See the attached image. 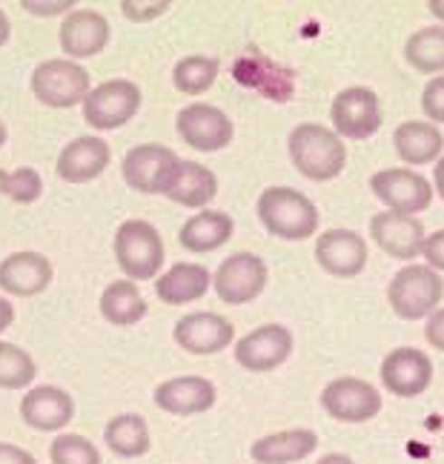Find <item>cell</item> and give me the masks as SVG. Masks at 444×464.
Returning a JSON list of instances; mask_svg holds the SVG:
<instances>
[{
  "mask_svg": "<svg viewBox=\"0 0 444 464\" xmlns=\"http://www.w3.org/2000/svg\"><path fill=\"white\" fill-rule=\"evenodd\" d=\"M444 295V281L428 264H407L393 276L387 287V301L393 313L404 321L428 318Z\"/></svg>",
  "mask_w": 444,
  "mask_h": 464,
  "instance_id": "obj_4",
  "label": "cell"
},
{
  "mask_svg": "<svg viewBox=\"0 0 444 464\" xmlns=\"http://www.w3.org/2000/svg\"><path fill=\"white\" fill-rule=\"evenodd\" d=\"M21 419L41 433H58L75 419V401L55 384L32 387L21 401Z\"/></svg>",
  "mask_w": 444,
  "mask_h": 464,
  "instance_id": "obj_17",
  "label": "cell"
},
{
  "mask_svg": "<svg viewBox=\"0 0 444 464\" xmlns=\"http://www.w3.org/2000/svg\"><path fill=\"white\" fill-rule=\"evenodd\" d=\"M103 441H106V448L121 459L147 456L152 448L150 424L138 413H121L115 419H110V424L103 427Z\"/></svg>",
  "mask_w": 444,
  "mask_h": 464,
  "instance_id": "obj_28",
  "label": "cell"
},
{
  "mask_svg": "<svg viewBox=\"0 0 444 464\" xmlns=\"http://www.w3.org/2000/svg\"><path fill=\"white\" fill-rule=\"evenodd\" d=\"M266 278H270V273H266L264 258H258L256 253H236L221 261L212 284H216V293L224 304L241 307L264 293Z\"/></svg>",
  "mask_w": 444,
  "mask_h": 464,
  "instance_id": "obj_9",
  "label": "cell"
},
{
  "mask_svg": "<svg viewBox=\"0 0 444 464\" xmlns=\"http://www.w3.org/2000/svg\"><path fill=\"white\" fill-rule=\"evenodd\" d=\"M370 189L390 212H401V216L424 212L433 201V187L428 178L401 167L376 172L370 178Z\"/></svg>",
  "mask_w": 444,
  "mask_h": 464,
  "instance_id": "obj_8",
  "label": "cell"
},
{
  "mask_svg": "<svg viewBox=\"0 0 444 464\" xmlns=\"http://www.w3.org/2000/svg\"><path fill=\"white\" fill-rule=\"evenodd\" d=\"M155 404L169 416H198L216 404V384L204 376H178L155 387Z\"/></svg>",
  "mask_w": 444,
  "mask_h": 464,
  "instance_id": "obj_19",
  "label": "cell"
},
{
  "mask_svg": "<svg viewBox=\"0 0 444 464\" xmlns=\"http://www.w3.org/2000/svg\"><path fill=\"white\" fill-rule=\"evenodd\" d=\"M52 464H103L101 450L78 433H61L49 448Z\"/></svg>",
  "mask_w": 444,
  "mask_h": 464,
  "instance_id": "obj_34",
  "label": "cell"
},
{
  "mask_svg": "<svg viewBox=\"0 0 444 464\" xmlns=\"http://www.w3.org/2000/svg\"><path fill=\"white\" fill-rule=\"evenodd\" d=\"M258 218L264 229L284 241H304L318 229L315 204L290 187H270L258 198Z\"/></svg>",
  "mask_w": 444,
  "mask_h": 464,
  "instance_id": "obj_2",
  "label": "cell"
},
{
  "mask_svg": "<svg viewBox=\"0 0 444 464\" xmlns=\"http://www.w3.org/2000/svg\"><path fill=\"white\" fill-rule=\"evenodd\" d=\"M175 130L184 144L201 152H218L233 140V121L212 103H189L175 118Z\"/></svg>",
  "mask_w": 444,
  "mask_h": 464,
  "instance_id": "obj_12",
  "label": "cell"
},
{
  "mask_svg": "<svg viewBox=\"0 0 444 464\" xmlns=\"http://www.w3.org/2000/svg\"><path fill=\"white\" fill-rule=\"evenodd\" d=\"M381 392L364 379L342 376L333 379L322 390V407L333 419L347 421V424H362L381 413Z\"/></svg>",
  "mask_w": 444,
  "mask_h": 464,
  "instance_id": "obj_10",
  "label": "cell"
},
{
  "mask_svg": "<svg viewBox=\"0 0 444 464\" xmlns=\"http://www.w3.org/2000/svg\"><path fill=\"white\" fill-rule=\"evenodd\" d=\"M9 34H12L9 17H6V12H4V9H0V46H4V44L9 41Z\"/></svg>",
  "mask_w": 444,
  "mask_h": 464,
  "instance_id": "obj_44",
  "label": "cell"
},
{
  "mask_svg": "<svg viewBox=\"0 0 444 464\" xmlns=\"http://www.w3.org/2000/svg\"><path fill=\"white\" fill-rule=\"evenodd\" d=\"M101 315L110 321L112 327H132L147 315V301L135 287V281H112L110 287L101 293Z\"/></svg>",
  "mask_w": 444,
  "mask_h": 464,
  "instance_id": "obj_29",
  "label": "cell"
},
{
  "mask_svg": "<svg viewBox=\"0 0 444 464\" xmlns=\"http://www.w3.org/2000/svg\"><path fill=\"white\" fill-rule=\"evenodd\" d=\"M115 258L130 281H150L164 266V241L150 221L130 218L115 232Z\"/></svg>",
  "mask_w": 444,
  "mask_h": 464,
  "instance_id": "obj_3",
  "label": "cell"
},
{
  "mask_svg": "<svg viewBox=\"0 0 444 464\" xmlns=\"http://www.w3.org/2000/svg\"><path fill=\"white\" fill-rule=\"evenodd\" d=\"M315 448H318V436L313 430H307V427H293V430H281V433H270L258 439L250 448V456L258 464H295L313 456Z\"/></svg>",
  "mask_w": 444,
  "mask_h": 464,
  "instance_id": "obj_24",
  "label": "cell"
},
{
  "mask_svg": "<svg viewBox=\"0 0 444 464\" xmlns=\"http://www.w3.org/2000/svg\"><path fill=\"white\" fill-rule=\"evenodd\" d=\"M433 189L441 195V201H444V158L436 164V169H433Z\"/></svg>",
  "mask_w": 444,
  "mask_h": 464,
  "instance_id": "obj_42",
  "label": "cell"
},
{
  "mask_svg": "<svg viewBox=\"0 0 444 464\" xmlns=\"http://www.w3.org/2000/svg\"><path fill=\"white\" fill-rule=\"evenodd\" d=\"M26 12H32V14H63V12H69L75 4L72 0H55V4H32V0H24L21 4Z\"/></svg>",
  "mask_w": 444,
  "mask_h": 464,
  "instance_id": "obj_40",
  "label": "cell"
},
{
  "mask_svg": "<svg viewBox=\"0 0 444 464\" xmlns=\"http://www.w3.org/2000/svg\"><path fill=\"white\" fill-rule=\"evenodd\" d=\"M172 338L189 355H216L233 344L236 327L218 313H189L175 324Z\"/></svg>",
  "mask_w": 444,
  "mask_h": 464,
  "instance_id": "obj_15",
  "label": "cell"
},
{
  "mask_svg": "<svg viewBox=\"0 0 444 464\" xmlns=\"http://www.w3.org/2000/svg\"><path fill=\"white\" fill-rule=\"evenodd\" d=\"M218 69H221V63L216 58L189 55V58H181L175 63L172 83H175L178 92H184V95H201L212 83H216Z\"/></svg>",
  "mask_w": 444,
  "mask_h": 464,
  "instance_id": "obj_31",
  "label": "cell"
},
{
  "mask_svg": "<svg viewBox=\"0 0 444 464\" xmlns=\"http://www.w3.org/2000/svg\"><path fill=\"white\" fill-rule=\"evenodd\" d=\"M110 158H112V152L103 138L83 135V138L69 140V144L61 150L55 172L66 184H86V181H95V178L103 175V169L110 167Z\"/></svg>",
  "mask_w": 444,
  "mask_h": 464,
  "instance_id": "obj_21",
  "label": "cell"
},
{
  "mask_svg": "<svg viewBox=\"0 0 444 464\" xmlns=\"http://www.w3.org/2000/svg\"><path fill=\"white\" fill-rule=\"evenodd\" d=\"M315 464H355L350 456H344V453H327V456H322Z\"/></svg>",
  "mask_w": 444,
  "mask_h": 464,
  "instance_id": "obj_43",
  "label": "cell"
},
{
  "mask_svg": "<svg viewBox=\"0 0 444 464\" xmlns=\"http://www.w3.org/2000/svg\"><path fill=\"white\" fill-rule=\"evenodd\" d=\"M0 192L17 204H34L43 192V181L38 169H32V167L0 169Z\"/></svg>",
  "mask_w": 444,
  "mask_h": 464,
  "instance_id": "obj_33",
  "label": "cell"
},
{
  "mask_svg": "<svg viewBox=\"0 0 444 464\" xmlns=\"http://www.w3.org/2000/svg\"><path fill=\"white\" fill-rule=\"evenodd\" d=\"M81 106H83V121L92 130L101 132L121 130L140 110V89L127 78L103 81L101 86L89 89V95Z\"/></svg>",
  "mask_w": 444,
  "mask_h": 464,
  "instance_id": "obj_6",
  "label": "cell"
},
{
  "mask_svg": "<svg viewBox=\"0 0 444 464\" xmlns=\"http://www.w3.org/2000/svg\"><path fill=\"white\" fill-rule=\"evenodd\" d=\"M52 284V264L41 253H12L0 261V290L17 295V298H32L43 293Z\"/></svg>",
  "mask_w": 444,
  "mask_h": 464,
  "instance_id": "obj_22",
  "label": "cell"
},
{
  "mask_svg": "<svg viewBox=\"0 0 444 464\" xmlns=\"http://www.w3.org/2000/svg\"><path fill=\"white\" fill-rule=\"evenodd\" d=\"M6 144V127H4V121H0V147Z\"/></svg>",
  "mask_w": 444,
  "mask_h": 464,
  "instance_id": "obj_46",
  "label": "cell"
},
{
  "mask_svg": "<svg viewBox=\"0 0 444 464\" xmlns=\"http://www.w3.org/2000/svg\"><path fill=\"white\" fill-rule=\"evenodd\" d=\"M293 167L310 181H333L347 164V147L335 130L322 123H298L290 132Z\"/></svg>",
  "mask_w": 444,
  "mask_h": 464,
  "instance_id": "obj_1",
  "label": "cell"
},
{
  "mask_svg": "<svg viewBox=\"0 0 444 464\" xmlns=\"http://www.w3.org/2000/svg\"><path fill=\"white\" fill-rule=\"evenodd\" d=\"M164 195L172 204L201 209L218 195V178L212 169L201 167L198 160H178Z\"/></svg>",
  "mask_w": 444,
  "mask_h": 464,
  "instance_id": "obj_23",
  "label": "cell"
},
{
  "mask_svg": "<svg viewBox=\"0 0 444 464\" xmlns=\"http://www.w3.org/2000/svg\"><path fill=\"white\" fill-rule=\"evenodd\" d=\"M233 218L227 212L218 209H207V212H195L189 216L178 232V241L189 253H216L229 238H233Z\"/></svg>",
  "mask_w": 444,
  "mask_h": 464,
  "instance_id": "obj_25",
  "label": "cell"
},
{
  "mask_svg": "<svg viewBox=\"0 0 444 464\" xmlns=\"http://www.w3.org/2000/svg\"><path fill=\"white\" fill-rule=\"evenodd\" d=\"M404 58L421 75L444 72V26L416 29L404 44Z\"/></svg>",
  "mask_w": 444,
  "mask_h": 464,
  "instance_id": "obj_30",
  "label": "cell"
},
{
  "mask_svg": "<svg viewBox=\"0 0 444 464\" xmlns=\"http://www.w3.org/2000/svg\"><path fill=\"white\" fill-rule=\"evenodd\" d=\"M424 338H428V344L433 350H441L444 353V307L441 310H433L428 315V327H424Z\"/></svg>",
  "mask_w": 444,
  "mask_h": 464,
  "instance_id": "obj_38",
  "label": "cell"
},
{
  "mask_svg": "<svg viewBox=\"0 0 444 464\" xmlns=\"http://www.w3.org/2000/svg\"><path fill=\"white\" fill-rule=\"evenodd\" d=\"M370 236L384 249L387 256L399 261H410L421 256L424 246V227L416 216H401V212H379L370 221Z\"/></svg>",
  "mask_w": 444,
  "mask_h": 464,
  "instance_id": "obj_18",
  "label": "cell"
},
{
  "mask_svg": "<svg viewBox=\"0 0 444 464\" xmlns=\"http://www.w3.org/2000/svg\"><path fill=\"white\" fill-rule=\"evenodd\" d=\"M293 333L281 324H264L236 344V362L246 372H270L293 355Z\"/></svg>",
  "mask_w": 444,
  "mask_h": 464,
  "instance_id": "obj_14",
  "label": "cell"
},
{
  "mask_svg": "<svg viewBox=\"0 0 444 464\" xmlns=\"http://www.w3.org/2000/svg\"><path fill=\"white\" fill-rule=\"evenodd\" d=\"M393 144H396V152L404 164L421 167L441 155L444 135L439 132V127H433L428 121H404L393 132Z\"/></svg>",
  "mask_w": 444,
  "mask_h": 464,
  "instance_id": "obj_27",
  "label": "cell"
},
{
  "mask_svg": "<svg viewBox=\"0 0 444 464\" xmlns=\"http://www.w3.org/2000/svg\"><path fill=\"white\" fill-rule=\"evenodd\" d=\"M178 160L181 158H178L169 147L140 144L123 155L121 172H123V181H127L132 189L147 192V195H164Z\"/></svg>",
  "mask_w": 444,
  "mask_h": 464,
  "instance_id": "obj_11",
  "label": "cell"
},
{
  "mask_svg": "<svg viewBox=\"0 0 444 464\" xmlns=\"http://www.w3.org/2000/svg\"><path fill=\"white\" fill-rule=\"evenodd\" d=\"M209 284H212V276L207 266L184 261V264L169 266V270L155 281V295L161 298L164 304L178 307V304H189V301L204 298Z\"/></svg>",
  "mask_w": 444,
  "mask_h": 464,
  "instance_id": "obj_26",
  "label": "cell"
},
{
  "mask_svg": "<svg viewBox=\"0 0 444 464\" xmlns=\"http://www.w3.org/2000/svg\"><path fill=\"white\" fill-rule=\"evenodd\" d=\"M0 464H38L29 450L17 448V444H9V441H0Z\"/></svg>",
  "mask_w": 444,
  "mask_h": 464,
  "instance_id": "obj_39",
  "label": "cell"
},
{
  "mask_svg": "<svg viewBox=\"0 0 444 464\" xmlns=\"http://www.w3.org/2000/svg\"><path fill=\"white\" fill-rule=\"evenodd\" d=\"M315 261L335 278H355L367 266V244L352 229H327L315 241Z\"/></svg>",
  "mask_w": 444,
  "mask_h": 464,
  "instance_id": "obj_16",
  "label": "cell"
},
{
  "mask_svg": "<svg viewBox=\"0 0 444 464\" xmlns=\"http://www.w3.org/2000/svg\"><path fill=\"white\" fill-rule=\"evenodd\" d=\"M38 376L34 359L17 344L0 342V387L4 390H24Z\"/></svg>",
  "mask_w": 444,
  "mask_h": 464,
  "instance_id": "obj_32",
  "label": "cell"
},
{
  "mask_svg": "<svg viewBox=\"0 0 444 464\" xmlns=\"http://www.w3.org/2000/svg\"><path fill=\"white\" fill-rule=\"evenodd\" d=\"M58 41L69 58H95L110 44V21L95 9H75L63 21Z\"/></svg>",
  "mask_w": 444,
  "mask_h": 464,
  "instance_id": "obj_20",
  "label": "cell"
},
{
  "mask_svg": "<svg viewBox=\"0 0 444 464\" xmlns=\"http://www.w3.org/2000/svg\"><path fill=\"white\" fill-rule=\"evenodd\" d=\"M421 112L436 123H444V75H436L421 89Z\"/></svg>",
  "mask_w": 444,
  "mask_h": 464,
  "instance_id": "obj_35",
  "label": "cell"
},
{
  "mask_svg": "<svg viewBox=\"0 0 444 464\" xmlns=\"http://www.w3.org/2000/svg\"><path fill=\"white\" fill-rule=\"evenodd\" d=\"M32 92L52 110H72L89 95V72L75 61H43L32 72Z\"/></svg>",
  "mask_w": 444,
  "mask_h": 464,
  "instance_id": "obj_5",
  "label": "cell"
},
{
  "mask_svg": "<svg viewBox=\"0 0 444 464\" xmlns=\"http://www.w3.org/2000/svg\"><path fill=\"white\" fill-rule=\"evenodd\" d=\"M428 9L439 17V21H444V0H430Z\"/></svg>",
  "mask_w": 444,
  "mask_h": 464,
  "instance_id": "obj_45",
  "label": "cell"
},
{
  "mask_svg": "<svg viewBox=\"0 0 444 464\" xmlns=\"http://www.w3.org/2000/svg\"><path fill=\"white\" fill-rule=\"evenodd\" d=\"M169 6H172L169 0H161V4H132V0H123L121 12L123 17H130V21H152V17L164 14Z\"/></svg>",
  "mask_w": 444,
  "mask_h": 464,
  "instance_id": "obj_36",
  "label": "cell"
},
{
  "mask_svg": "<svg viewBox=\"0 0 444 464\" xmlns=\"http://www.w3.org/2000/svg\"><path fill=\"white\" fill-rule=\"evenodd\" d=\"M421 256L428 258V266L436 273H444V229L433 232V236L424 238Z\"/></svg>",
  "mask_w": 444,
  "mask_h": 464,
  "instance_id": "obj_37",
  "label": "cell"
},
{
  "mask_svg": "<svg viewBox=\"0 0 444 464\" xmlns=\"http://www.w3.org/2000/svg\"><path fill=\"white\" fill-rule=\"evenodd\" d=\"M14 324V304L6 298H0V333Z\"/></svg>",
  "mask_w": 444,
  "mask_h": 464,
  "instance_id": "obj_41",
  "label": "cell"
},
{
  "mask_svg": "<svg viewBox=\"0 0 444 464\" xmlns=\"http://www.w3.org/2000/svg\"><path fill=\"white\" fill-rule=\"evenodd\" d=\"M379 376L387 392L399 399H416L433 382V362L416 347H396L384 355Z\"/></svg>",
  "mask_w": 444,
  "mask_h": 464,
  "instance_id": "obj_13",
  "label": "cell"
},
{
  "mask_svg": "<svg viewBox=\"0 0 444 464\" xmlns=\"http://www.w3.org/2000/svg\"><path fill=\"white\" fill-rule=\"evenodd\" d=\"M330 121L335 127V135H344L350 140H364L381 130V101L367 86L342 89L333 98Z\"/></svg>",
  "mask_w": 444,
  "mask_h": 464,
  "instance_id": "obj_7",
  "label": "cell"
}]
</instances>
